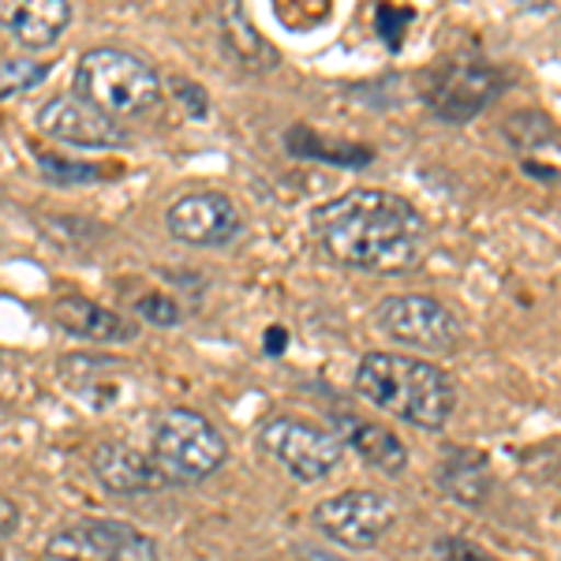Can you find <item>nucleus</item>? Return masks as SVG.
Masks as SVG:
<instances>
[{"mask_svg": "<svg viewBox=\"0 0 561 561\" xmlns=\"http://www.w3.org/2000/svg\"><path fill=\"white\" fill-rule=\"evenodd\" d=\"M311 232L333 262L375 277H393L415 266L427 248L423 214L404 195L382 187H352L314 206Z\"/></svg>", "mask_w": 561, "mask_h": 561, "instance_id": "nucleus-1", "label": "nucleus"}, {"mask_svg": "<svg viewBox=\"0 0 561 561\" xmlns=\"http://www.w3.org/2000/svg\"><path fill=\"white\" fill-rule=\"evenodd\" d=\"M356 393L420 431H442L457 404L446 370L401 352H367L356 367Z\"/></svg>", "mask_w": 561, "mask_h": 561, "instance_id": "nucleus-2", "label": "nucleus"}, {"mask_svg": "<svg viewBox=\"0 0 561 561\" xmlns=\"http://www.w3.org/2000/svg\"><path fill=\"white\" fill-rule=\"evenodd\" d=\"M76 98H83L94 108H102L113 121L128 116H150L161 108V79L139 53L116 49V45H98L87 49L76 65Z\"/></svg>", "mask_w": 561, "mask_h": 561, "instance_id": "nucleus-3", "label": "nucleus"}, {"mask_svg": "<svg viewBox=\"0 0 561 561\" xmlns=\"http://www.w3.org/2000/svg\"><path fill=\"white\" fill-rule=\"evenodd\" d=\"M510 87V71L483 57L438 60L423 76V105L442 124H468L486 113Z\"/></svg>", "mask_w": 561, "mask_h": 561, "instance_id": "nucleus-4", "label": "nucleus"}, {"mask_svg": "<svg viewBox=\"0 0 561 561\" xmlns=\"http://www.w3.org/2000/svg\"><path fill=\"white\" fill-rule=\"evenodd\" d=\"M225 457H229V442L203 412L169 409L153 427L150 460L161 479L203 483L206 476H214L225 465Z\"/></svg>", "mask_w": 561, "mask_h": 561, "instance_id": "nucleus-5", "label": "nucleus"}, {"mask_svg": "<svg viewBox=\"0 0 561 561\" xmlns=\"http://www.w3.org/2000/svg\"><path fill=\"white\" fill-rule=\"evenodd\" d=\"M375 325L386 333L393 345L412 348V352H454L460 345L465 325L454 311L434 296H389L375 307Z\"/></svg>", "mask_w": 561, "mask_h": 561, "instance_id": "nucleus-6", "label": "nucleus"}, {"mask_svg": "<svg viewBox=\"0 0 561 561\" xmlns=\"http://www.w3.org/2000/svg\"><path fill=\"white\" fill-rule=\"evenodd\" d=\"M259 442L300 483L325 479L341 465V457H345V446H341L337 434L314 427L307 420H296V415H274V420H266L259 431Z\"/></svg>", "mask_w": 561, "mask_h": 561, "instance_id": "nucleus-7", "label": "nucleus"}, {"mask_svg": "<svg viewBox=\"0 0 561 561\" xmlns=\"http://www.w3.org/2000/svg\"><path fill=\"white\" fill-rule=\"evenodd\" d=\"M49 561H158L150 536L124 520H76L45 542Z\"/></svg>", "mask_w": 561, "mask_h": 561, "instance_id": "nucleus-8", "label": "nucleus"}, {"mask_svg": "<svg viewBox=\"0 0 561 561\" xmlns=\"http://www.w3.org/2000/svg\"><path fill=\"white\" fill-rule=\"evenodd\" d=\"M314 528L345 550H370L393 528L397 505L378 491H341L314 505Z\"/></svg>", "mask_w": 561, "mask_h": 561, "instance_id": "nucleus-9", "label": "nucleus"}, {"mask_svg": "<svg viewBox=\"0 0 561 561\" xmlns=\"http://www.w3.org/2000/svg\"><path fill=\"white\" fill-rule=\"evenodd\" d=\"M42 135L57 142H68V147H83V150H116L128 147V131H124L121 121L105 116L102 108H94L90 102L76 94H57L49 98L38 116H34Z\"/></svg>", "mask_w": 561, "mask_h": 561, "instance_id": "nucleus-10", "label": "nucleus"}, {"mask_svg": "<svg viewBox=\"0 0 561 561\" xmlns=\"http://www.w3.org/2000/svg\"><path fill=\"white\" fill-rule=\"evenodd\" d=\"M173 240L187 248H225L243 232V217L225 192H187L165 210Z\"/></svg>", "mask_w": 561, "mask_h": 561, "instance_id": "nucleus-11", "label": "nucleus"}, {"mask_svg": "<svg viewBox=\"0 0 561 561\" xmlns=\"http://www.w3.org/2000/svg\"><path fill=\"white\" fill-rule=\"evenodd\" d=\"M76 8L68 0H0V31L23 49H53L68 34Z\"/></svg>", "mask_w": 561, "mask_h": 561, "instance_id": "nucleus-12", "label": "nucleus"}, {"mask_svg": "<svg viewBox=\"0 0 561 561\" xmlns=\"http://www.w3.org/2000/svg\"><path fill=\"white\" fill-rule=\"evenodd\" d=\"M53 322L68 337L90 341V345H128V341L139 337V325L128 314L108 311V307L87 300V296H60L53 304Z\"/></svg>", "mask_w": 561, "mask_h": 561, "instance_id": "nucleus-13", "label": "nucleus"}, {"mask_svg": "<svg viewBox=\"0 0 561 561\" xmlns=\"http://www.w3.org/2000/svg\"><path fill=\"white\" fill-rule=\"evenodd\" d=\"M90 468H94L102 491L116 497L150 494L158 486H165V479L153 468V460L147 454H139V449L124 446V442H102V446H94Z\"/></svg>", "mask_w": 561, "mask_h": 561, "instance_id": "nucleus-14", "label": "nucleus"}, {"mask_svg": "<svg viewBox=\"0 0 561 561\" xmlns=\"http://www.w3.org/2000/svg\"><path fill=\"white\" fill-rule=\"evenodd\" d=\"M333 434L341 438V446H345V449L352 446L370 468H378V472L401 476L404 468H409V449H404V442L397 438L393 431L378 427V423H367V420H359V415H352V412H341Z\"/></svg>", "mask_w": 561, "mask_h": 561, "instance_id": "nucleus-15", "label": "nucleus"}, {"mask_svg": "<svg viewBox=\"0 0 561 561\" xmlns=\"http://www.w3.org/2000/svg\"><path fill=\"white\" fill-rule=\"evenodd\" d=\"M438 486L442 494H449L460 505H479L491 494V460H486L483 449H446L438 465Z\"/></svg>", "mask_w": 561, "mask_h": 561, "instance_id": "nucleus-16", "label": "nucleus"}, {"mask_svg": "<svg viewBox=\"0 0 561 561\" xmlns=\"http://www.w3.org/2000/svg\"><path fill=\"white\" fill-rule=\"evenodd\" d=\"M217 23H221L225 49H229L243 68H251V71H274L280 65L277 49L266 38H262L255 26H251V20L243 15L240 4H225L221 12H217Z\"/></svg>", "mask_w": 561, "mask_h": 561, "instance_id": "nucleus-17", "label": "nucleus"}, {"mask_svg": "<svg viewBox=\"0 0 561 561\" xmlns=\"http://www.w3.org/2000/svg\"><path fill=\"white\" fill-rule=\"evenodd\" d=\"M502 135L520 153V161L547 158V153L558 150V124L547 113H539V108H520V113L505 116Z\"/></svg>", "mask_w": 561, "mask_h": 561, "instance_id": "nucleus-18", "label": "nucleus"}, {"mask_svg": "<svg viewBox=\"0 0 561 561\" xmlns=\"http://www.w3.org/2000/svg\"><path fill=\"white\" fill-rule=\"evenodd\" d=\"M285 147L288 153H296V158H314V161H330V165H348V169H359L375 161L370 147H359V142H330L314 128H307V124H293V128L285 131Z\"/></svg>", "mask_w": 561, "mask_h": 561, "instance_id": "nucleus-19", "label": "nucleus"}, {"mask_svg": "<svg viewBox=\"0 0 561 561\" xmlns=\"http://www.w3.org/2000/svg\"><path fill=\"white\" fill-rule=\"evenodd\" d=\"M49 65L45 60H31V57H8L0 60V102H15L26 90L42 87L49 79Z\"/></svg>", "mask_w": 561, "mask_h": 561, "instance_id": "nucleus-20", "label": "nucleus"}, {"mask_svg": "<svg viewBox=\"0 0 561 561\" xmlns=\"http://www.w3.org/2000/svg\"><path fill=\"white\" fill-rule=\"evenodd\" d=\"M38 173L49 187H87L102 180V169L65 153H38Z\"/></svg>", "mask_w": 561, "mask_h": 561, "instance_id": "nucleus-21", "label": "nucleus"}, {"mask_svg": "<svg viewBox=\"0 0 561 561\" xmlns=\"http://www.w3.org/2000/svg\"><path fill=\"white\" fill-rule=\"evenodd\" d=\"M427 561H497V558H494V554H486L483 547H476L472 539L446 536V539H434V542H431Z\"/></svg>", "mask_w": 561, "mask_h": 561, "instance_id": "nucleus-22", "label": "nucleus"}, {"mask_svg": "<svg viewBox=\"0 0 561 561\" xmlns=\"http://www.w3.org/2000/svg\"><path fill=\"white\" fill-rule=\"evenodd\" d=\"M135 311L153 325H176L180 322V307L169 300V296H142V300L135 304Z\"/></svg>", "mask_w": 561, "mask_h": 561, "instance_id": "nucleus-23", "label": "nucleus"}, {"mask_svg": "<svg viewBox=\"0 0 561 561\" xmlns=\"http://www.w3.org/2000/svg\"><path fill=\"white\" fill-rule=\"evenodd\" d=\"M176 98H180V105L187 108L192 121H206V113H210V94H206L203 87L192 83V79H176Z\"/></svg>", "mask_w": 561, "mask_h": 561, "instance_id": "nucleus-24", "label": "nucleus"}, {"mask_svg": "<svg viewBox=\"0 0 561 561\" xmlns=\"http://www.w3.org/2000/svg\"><path fill=\"white\" fill-rule=\"evenodd\" d=\"M412 20V12H393V8H378V31L386 34L389 45H401V26Z\"/></svg>", "mask_w": 561, "mask_h": 561, "instance_id": "nucleus-25", "label": "nucleus"}, {"mask_svg": "<svg viewBox=\"0 0 561 561\" xmlns=\"http://www.w3.org/2000/svg\"><path fill=\"white\" fill-rule=\"evenodd\" d=\"M20 520H23L20 505H15L12 497H4V494H0V539L15 536V531H20Z\"/></svg>", "mask_w": 561, "mask_h": 561, "instance_id": "nucleus-26", "label": "nucleus"}, {"mask_svg": "<svg viewBox=\"0 0 561 561\" xmlns=\"http://www.w3.org/2000/svg\"><path fill=\"white\" fill-rule=\"evenodd\" d=\"M520 169H524V173H531V176H539V180H558V169L554 165H536V161H520Z\"/></svg>", "mask_w": 561, "mask_h": 561, "instance_id": "nucleus-27", "label": "nucleus"}, {"mask_svg": "<svg viewBox=\"0 0 561 561\" xmlns=\"http://www.w3.org/2000/svg\"><path fill=\"white\" fill-rule=\"evenodd\" d=\"M266 333H270V337H266V352H280V348L288 345L285 330H277V325H274V330H266Z\"/></svg>", "mask_w": 561, "mask_h": 561, "instance_id": "nucleus-28", "label": "nucleus"}]
</instances>
